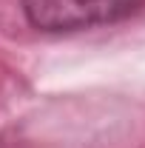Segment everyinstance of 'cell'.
Instances as JSON below:
<instances>
[{"label":"cell","instance_id":"6da1fadb","mask_svg":"<svg viewBox=\"0 0 145 148\" xmlns=\"http://www.w3.org/2000/svg\"><path fill=\"white\" fill-rule=\"evenodd\" d=\"M145 9V0H20L26 23L40 34H77L114 26Z\"/></svg>","mask_w":145,"mask_h":148}]
</instances>
